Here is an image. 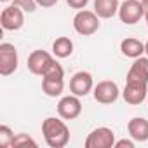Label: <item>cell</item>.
I'll return each instance as SVG.
<instances>
[{"label": "cell", "instance_id": "1", "mask_svg": "<svg viewBox=\"0 0 148 148\" xmlns=\"http://www.w3.org/2000/svg\"><path fill=\"white\" fill-rule=\"evenodd\" d=\"M42 134L51 148H64L70 141V129L64 124V119H56V117H47L42 122Z\"/></svg>", "mask_w": 148, "mask_h": 148}, {"label": "cell", "instance_id": "2", "mask_svg": "<svg viewBox=\"0 0 148 148\" xmlns=\"http://www.w3.org/2000/svg\"><path fill=\"white\" fill-rule=\"evenodd\" d=\"M42 91L49 98H58L63 94V91H64V70L58 61L42 77Z\"/></svg>", "mask_w": 148, "mask_h": 148}, {"label": "cell", "instance_id": "3", "mask_svg": "<svg viewBox=\"0 0 148 148\" xmlns=\"http://www.w3.org/2000/svg\"><path fill=\"white\" fill-rule=\"evenodd\" d=\"M73 30L84 37L94 35L99 30V16L94 11H87V9L79 11L73 16Z\"/></svg>", "mask_w": 148, "mask_h": 148}, {"label": "cell", "instance_id": "4", "mask_svg": "<svg viewBox=\"0 0 148 148\" xmlns=\"http://www.w3.org/2000/svg\"><path fill=\"white\" fill-rule=\"evenodd\" d=\"M18 64H19V56L14 44L2 42L0 44V75L2 77L12 75L18 70Z\"/></svg>", "mask_w": 148, "mask_h": 148}, {"label": "cell", "instance_id": "5", "mask_svg": "<svg viewBox=\"0 0 148 148\" xmlns=\"http://www.w3.org/2000/svg\"><path fill=\"white\" fill-rule=\"evenodd\" d=\"M113 145H115V132L110 127L92 129L84 141L86 148H113Z\"/></svg>", "mask_w": 148, "mask_h": 148}, {"label": "cell", "instance_id": "6", "mask_svg": "<svg viewBox=\"0 0 148 148\" xmlns=\"http://www.w3.org/2000/svg\"><path fill=\"white\" fill-rule=\"evenodd\" d=\"M56 63L54 56L49 54L47 51H33L30 56H28V70L33 73V75H38V77H44L45 73L51 70V66Z\"/></svg>", "mask_w": 148, "mask_h": 148}, {"label": "cell", "instance_id": "7", "mask_svg": "<svg viewBox=\"0 0 148 148\" xmlns=\"http://www.w3.org/2000/svg\"><path fill=\"white\" fill-rule=\"evenodd\" d=\"M0 25L5 32H18L25 25V11L18 5H7L0 14Z\"/></svg>", "mask_w": 148, "mask_h": 148}, {"label": "cell", "instance_id": "8", "mask_svg": "<svg viewBox=\"0 0 148 148\" xmlns=\"http://www.w3.org/2000/svg\"><path fill=\"white\" fill-rule=\"evenodd\" d=\"M148 96V82L139 80H125V87L122 91V98L127 105H141Z\"/></svg>", "mask_w": 148, "mask_h": 148}, {"label": "cell", "instance_id": "9", "mask_svg": "<svg viewBox=\"0 0 148 148\" xmlns=\"http://www.w3.org/2000/svg\"><path fill=\"white\" fill-rule=\"evenodd\" d=\"M119 18L125 25H136L141 18H145V9L141 0H124L119 7Z\"/></svg>", "mask_w": 148, "mask_h": 148}, {"label": "cell", "instance_id": "10", "mask_svg": "<svg viewBox=\"0 0 148 148\" xmlns=\"http://www.w3.org/2000/svg\"><path fill=\"white\" fill-rule=\"evenodd\" d=\"M92 96L101 105H112L119 99L120 91H119V86L113 80H101V82H98V86H94Z\"/></svg>", "mask_w": 148, "mask_h": 148}, {"label": "cell", "instance_id": "11", "mask_svg": "<svg viewBox=\"0 0 148 148\" xmlns=\"http://www.w3.org/2000/svg\"><path fill=\"white\" fill-rule=\"evenodd\" d=\"M82 113V101L79 96L70 94V96H63L58 103V115L64 120H73Z\"/></svg>", "mask_w": 148, "mask_h": 148}, {"label": "cell", "instance_id": "12", "mask_svg": "<svg viewBox=\"0 0 148 148\" xmlns=\"http://www.w3.org/2000/svg\"><path fill=\"white\" fill-rule=\"evenodd\" d=\"M92 89H94V82L89 71H77L70 79V92L79 98L87 96L89 92H92Z\"/></svg>", "mask_w": 148, "mask_h": 148}, {"label": "cell", "instance_id": "13", "mask_svg": "<svg viewBox=\"0 0 148 148\" xmlns=\"http://www.w3.org/2000/svg\"><path fill=\"white\" fill-rule=\"evenodd\" d=\"M127 132L138 143L148 141V120L145 117H134V119H131L127 122Z\"/></svg>", "mask_w": 148, "mask_h": 148}, {"label": "cell", "instance_id": "14", "mask_svg": "<svg viewBox=\"0 0 148 148\" xmlns=\"http://www.w3.org/2000/svg\"><path fill=\"white\" fill-rule=\"evenodd\" d=\"M125 80H139V82H148V56L136 58L134 63L131 64Z\"/></svg>", "mask_w": 148, "mask_h": 148}, {"label": "cell", "instance_id": "15", "mask_svg": "<svg viewBox=\"0 0 148 148\" xmlns=\"http://www.w3.org/2000/svg\"><path fill=\"white\" fill-rule=\"evenodd\" d=\"M120 52L125 56V58H131V59H136L139 56L145 54V44L134 37H127L120 42Z\"/></svg>", "mask_w": 148, "mask_h": 148}, {"label": "cell", "instance_id": "16", "mask_svg": "<svg viewBox=\"0 0 148 148\" xmlns=\"http://www.w3.org/2000/svg\"><path fill=\"white\" fill-rule=\"evenodd\" d=\"M119 0H94V12L101 19H110L119 14Z\"/></svg>", "mask_w": 148, "mask_h": 148}, {"label": "cell", "instance_id": "17", "mask_svg": "<svg viewBox=\"0 0 148 148\" xmlns=\"http://www.w3.org/2000/svg\"><path fill=\"white\" fill-rule=\"evenodd\" d=\"M73 52V42L68 37H58L52 42V54L59 59H64L68 56H71Z\"/></svg>", "mask_w": 148, "mask_h": 148}, {"label": "cell", "instance_id": "18", "mask_svg": "<svg viewBox=\"0 0 148 148\" xmlns=\"http://www.w3.org/2000/svg\"><path fill=\"white\" fill-rule=\"evenodd\" d=\"M14 132L11 131L9 125H0V148H9L12 146Z\"/></svg>", "mask_w": 148, "mask_h": 148}, {"label": "cell", "instance_id": "19", "mask_svg": "<svg viewBox=\"0 0 148 148\" xmlns=\"http://www.w3.org/2000/svg\"><path fill=\"white\" fill-rule=\"evenodd\" d=\"M37 146V141L32 138V136H28V134H25V132H21V134H16L14 136V139H12V148L16 146V148H19V146Z\"/></svg>", "mask_w": 148, "mask_h": 148}, {"label": "cell", "instance_id": "20", "mask_svg": "<svg viewBox=\"0 0 148 148\" xmlns=\"http://www.w3.org/2000/svg\"><path fill=\"white\" fill-rule=\"evenodd\" d=\"M14 5L21 7L25 12H35L37 9V0H14Z\"/></svg>", "mask_w": 148, "mask_h": 148}, {"label": "cell", "instance_id": "21", "mask_svg": "<svg viewBox=\"0 0 148 148\" xmlns=\"http://www.w3.org/2000/svg\"><path fill=\"white\" fill-rule=\"evenodd\" d=\"M66 4L71 7V9H77V11H82L87 7L89 0H66Z\"/></svg>", "mask_w": 148, "mask_h": 148}, {"label": "cell", "instance_id": "22", "mask_svg": "<svg viewBox=\"0 0 148 148\" xmlns=\"http://www.w3.org/2000/svg\"><path fill=\"white\" fill-rule=\"evenodd\" d=\"M113 148H134V141L132 139H119V141H115Z\"/></svg>", "mask_w": 148, "mask_h": 148}, {"label": "cell", "instance_id": "23", "mask_svg": "<svg viewBox=\"0 0 148 148\" xmlns=\"http://www.w3.org/2000/svg\"><path fill=\"white\" fill-rule=\"evenodd\" d=\"M59 2V0H37V4L44 9H49V7H54L56 4Z\"/></svg>", "mask_w": 148, "mask_h": 148}, {"label": "cell", "instance_id": "24", "mask_svg": "<svg viewBox=\"0 0 148 148\" xmlns=\"http://www.w3.org/2000/svg\"><path fill=\"white\" fill-rule=\"evenodd\" d=\"M143 4V9H145V21H146V26H148V0H141Z\"/></svg>", "mask_w": 148, "mask_h": 148}, {"label": "cell", "instance_id": "25", "mask_svg": "<svg viewBox=\"0 0 148 148\" xmlns=\"http://www.w3.org/2000/svg\"><path fill=\"white\" fill-rule=\"evenodd\" d=\"M145 54L148 56V40H146V44H145Z\"/></svg>", "mask_w": 148, "mask_h": 148}, {"label": "cell", "instance_id": "26", "mask_svg": "<svg viewBox=\"0 0 148 148\" xmlns=\"http://www.w3.org/2000/svg\"><path fill=\"white\" fill-rule=\"evenodd\" d=\"M0 2H4V4H7V2H11V0H0Z\"/></svg>", "mask_w": 148, "mask_h": 148}]
</instances>
